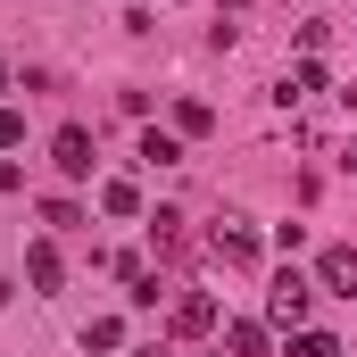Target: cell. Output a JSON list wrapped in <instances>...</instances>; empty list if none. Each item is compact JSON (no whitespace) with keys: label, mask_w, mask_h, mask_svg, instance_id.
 Segmentation results:
<instances>
[{"label":"cell","mask_w":357,"mask_h":357,"mask_svg":"<svg viewBox=\"0 0 357 357\" xmlns=\"http://www.w3.org/2000/svg\"><path fill=\"white\" fill-rule=\"evenodd\" d=\"M307 307H316V282H307L299 266H282V274H274V291H266V316L282 324V333H299V324H307Z\"/></svg>","instance_id":"1"},{"label":"cell","mask_w":357,"mask_h":357,"mask_svg":"<svg viewBox=\"0 0 357 357\" xmlns=\"http://www.w3.org/2000/svg\"><path fill=\"white\" fill-rule=\"evenodd\" d=\"M208 258H216V266H258V233H250V216H225V225L208 233Z\"/></svg>","instance_id":"2"},{"label":"cell","mask_w":357,"mask_h":357,"mask_svg":"<svg viewBox=\"0 0 357 357\" xmlns=\"http://www.w3.org/2000/svg\"><path fill=\"white\" fill-rule=\"evenodd\" d=\"M167 324H175L183 341H199V333H216L225 316H216V299H208V291H183L175 307H167Z\"/></svg>","instance_id":"3"},{"label":"cell","mask_w":357,"mask_h":357,"mask_svg":"<svg viewBox=\"0 0 357 357\" xmlns=\"http://www.w3.org/2000/svg\"><path fill=\"white\" fill-rule=\"evenodd\" d=\"M50 167H59V175H91V133L84 125H59V133H50Z\"/></svg>","instance_id":"4"},{"label":"cell","mask_w":357,"mask_h":357,"mask_svg":"<svg viewBox=\"0 0 357 357\" xmlns=\"http://www.w3.org/2000/svg\"><path fill=\"white\" fill-rule=\"evenodd\" d=\"M316 282L341 291V299H357V250H349V241H333V250L316 258Z\"/></svg>","instance_id":"5"},{"label":"cell","mask_w":357,"mask_h":357,"mask_svg":"<svg viewBox=\"0 0 357 357\" xmlns=\"http://www.w3.org/2000/svg\"><path fill=\"white\" fill-rule=\"evenodd\" d=\"M25 282H33V291H59V282H67V258H59L50 241H33V250H25Z\"/></svg>","instance_id":"6"},{"label":"cell","mask_w":357,"mask_h":357,"mask_svg":"<svg viewBox=\"0 0 357 357\" xmlns=\"http://www.w3.org/2000/svg\"><path fill=\"white\" fill-rule=\"evenodd\" d=\"M100 216H142V191H133L125 175H108L100 183Z\"/></svg>","instance_id":"7"},{"label":"cell","mask_w":357,"mask_h":357,"mask_svg":"<svg viewBox=\"0 0 357 357\" xmlns=\"http://www.w3.org/2000/svg\"><path fill=\"white\" fill-rule=\"evenodd\" d=\"M142 167H183V133H142Z\"/></svg>","instance_id":"8"},{"label":"cell","mask_w":357,"mask_h":357,"mask_svg":"<svg viewBox=\"0 0 357 357\" xmlns=\"http://www.w3.org/2000/svg\"><path fill=\"white\" fill-rule=\"evenodd\" d=\"M316 91H324V67H316V59H299V67L282 75V91H274V100H316Z\"/></svg>","instance_id":"9"},{"label":"cell","mask_w":357,"mask_h":357,"mask_svg":"<svg viewBox=\"0 0 357 357\" xmlns=\"http://www.w3.org/2000/svg\"><path fill=\"white\" fill-rule=\"evenodd\" d=\"M225 349L233 357H266V324H225Z\"/></svg>","instance_id":"10"},{"label":"cell","mask_w":357,"mask_h":357,"mask_svg":"<svg viewBox=\"0 0 357 357\" xmlns=\"http://www.w3.org/2000/svg\"><path fill=\"white\" fill-rule=\"evenodd\" d=\"M208 125H216L208 100H175V133H208Z\"/></svg>","instance_id":"11"},{"label":"cell","mask_w":357,"mask_h":357,"mask_svg":"<svg viewBox=\"0 0 357 357\" xmlns=\"http://www.w3.org/2000/svg\"><path fill=\"white\" fill-rule=\"evenodd\" d=\"M291 357H341V341H333V333H307V324H299V333H291Z\"/></svg>","instance_id":"12"},{"label":"cell","mask_w":357,"mask_h":357,"mask_svg":"<svg viewBox=\"0 0 357 357\" xmlns=\"http://www.w3.org/2000/svg\"><path fill=\"white\" fill-rule=\"evenodd\" d=\"M125 282H133V291H125L133 307H158V299H167V282H158V274H150V266H142V274H125Z\"/></svg>","instance_id":"13"},{"label":"cell","mask_w":357,"mask_h":357,"mask_svg":"<svg viewBox=\"0 0 357 357\" xmlns=\"http://www.w3.org/2000/svg\"><path fill=\"white\" fill-rule=\"evenodd\" d=\"M116 341H125V324H116V316H91V324H84V349H116Z\"/></svg>","instance_id":"14"},{"label":"cell","mask_w":357,"mask_h":357,"mask_svg":"<svg viewBox=\"0 0 357 357\" xmlns=\"http://www.w3.org/2000/svg\"><path fill=\"white\" fill-rule=\"evenodd\" d=\"M150 241H158V250H175V241H183V216H175V208H158V216H150Z\"/></svg>","instance_id":"15"},{"label":"cell","mask_w":357,"mask_h":357,"mask_svg":"<svg viewBox=\"0 0 357 357\" xmlns=\"http://www.w3.org/2000/svg\"><path fill=\"white\" fill-rule=\"evenodd\" d=\"M17 142H25V116H17V108H0V150H17Z\"/></svg>","instance_id":"16"},{"label":"cell","mask_w":357,"mask_h":357,"mask_svg":"<svg viewBox=\"0 0 357 357\" xmlns=\"http://www.w3.org/2000/svg\"><path fill=\"white\" fill-rule=\"evenodd\" d=\"M17 183H25V175H17V158H0V191H17Z\"/></svg>","instance_id":"17"},{"label":"cell","mask_w":357,"mask_h":357,"mask_svg":"<svg viewBox=\"0 0 357 357\" xmlns=\"http://www.w3.org/2000/svg\"><path fill=\"white\" fill-rule=\"evenodd\" d=\"M142 357H167V349H158V341H150V349H142Z\"/></svg>","instance_id":"18"},{"label":"cell","mask_w":357,"mask_h":357,"mask_svg":"<svg viewBox=\"0 0 357 357\" xmlns=\"http://www.w3.org/2000/svg\"><path fill=\"white\" fill-rule=\"evenodd\" d=\"M0 307H8V282H0Z\"/></svg>","instance_id":"19"},{"label":"cell","mask_w":357,"mask_h":357,"mask_svg":"<svg viewBox=\"0 0 357 357\" xmlns=\"http://www.w3.org/2000/svg\"><path fill=\"white\" fill-rule=\"evenodd\" d=\"M0 91H8V67H0Z\"/></svg>","instance_id":"20"}]
</instances>
